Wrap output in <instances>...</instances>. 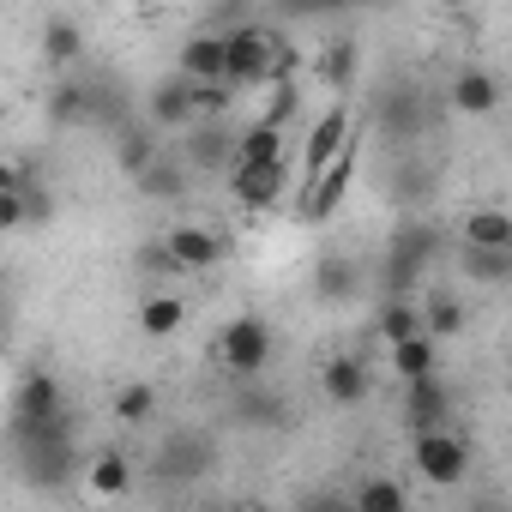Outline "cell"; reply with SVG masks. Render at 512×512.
Here are the masks:
<instances>
[{
  "instance_id": "cell-31",
  "label": "cell",
  "mask_w": 512,
  "mask_h": 512,
  "mask_svg": "<svg viewBox=\"0 0 512 512\" xmlns=\"http://www.w3.org/2000/svg\"><path fill=\"white\" fill-rule=\"evenodd\" d=\"M19 199H25V229H49L55 223V193H49V181L37 169L19 175Z\"/></svg>"
},
{
  "instance_id": "cell-30",
  "label": "cell",
  "mask_w": 512,
  "mask_h": 512,
  "mask_svg": "<svg viewBox=\"0 0 512 512\" xmlns=\"http://www.w3.org/2000/svg\"><path fill=\"white\" fill-rule=\"evenodd\" d=\"M115 422H127V428H145L151 416H157V386H145V380H127L121 392H115Z\"/></svg>"
},
{
  "instance_id": "cell-16",
  "label": "cell",
  "mask_w": 512,
  "mask_h": 512,
  "mask_svg": "<svg viewBox=\"0 0 512 512\" xmlns=\"http://www.w3.org/2000/svg\"><path fill=\"white\" fill-rule=\"evenodd\" d=\"M452 109L470 115V121L494 115V109H500V79H494L488 67H458V79H452Z\"/></svg>"
},
{
  "instance_id": "cell-12",
  "label": "cell",
  "mask_w": 512,
  "mask_h": 512,
  "mask_svg": "<svg viewBox=\"0 0 512 512\" xmlns=\"http://www.w3.org/2000/svg\"><path fill=\"white\" fill-rule=\"evenodd\" d=\"M145 121L163 133V127H187L193 121V79H181V73H169V79H157V91L145 97Z\"/></svg>"
},
{
  "instance_id": "cell-14",
  "label": "cell",
  "mask_w": 512,
  "mask_h": 512,
  "mask_svg": "<svg viewBox=\"0 0 512 512\" xmlns=\"http://www.w3.org/2000/svg\"><path fill=\"white\" fill-rule=\"evenodd\" d=\"M37 49H43V67H49V73H79V61H85V31H79V19H49L43 37H37Z\"/></svg>"
},
{
  "instance_id": "cell-36",
  "label": "cell",
  "mask_w": 512,
  "mask_h": 512,
  "mask_svg": "<svg viewBox=\"0 0 512 512\" xmlns=\"http://www.w3.org/2000/svg\"><path fill=\"white\" fill-rule=\"evenodd\" d=\"M139 272H145V278H181V272H175V260H169V247H163V235L139 247Z\"/></svg>"
},
{
  "instance_id": "cell-3",
  "label": "cell",
  "mask_w": 512,
  "mask_h": 512,
  "mask_svg": "<svg viewBox=\"0 0 512 512\" xmlns=\"http://www.w3.org/2000/svg\"><path fill=\"white\" fill-rule=\"evenodd\" d=\"M272 350H278V338L260 314H235L217 332V368L229 380H260V368H272Z\"/></svg>"
},
{
  "instance_id": "cell-33",
  "label": "cell",
  "mask_w": 512,
  "mask_h": 512,
  "mask_svg": "<svg viewBox=\"0 0 512 512\" xmlns=\"http://www.w3.org/2000/svg\"><path fill=\"white\" fill-rule=\"evenodd\" d=\"M356 506H362V512H404L410 494H404V482H392V476H368V482L356 488Z\"/></svg>"
},
{
  "instance_id": "cell-21",
  "label": "cell",
  "mask_w": 512,
  "mask_h": 512,
  "mask_svg": "<svg viewBox=\"0 0 512 512\" xmlns=\"http://www.w3.org/2000/svg\"><path fill=\"white\" fill-rule=\"evenodd\" d=\"M211 458H217L211 434H193V428H181V434L163 446V464H157V470H163V476H199Z\"/></svg>"
},
{
  "instance_id": "cell-1",
  "label": "cell",
  "mask_w": 512,
  "mask_h": 512,
  "mask_svg": "<svg viewBox=\"0 0 512 512\" xmlns=\"http://www.w3.org/2000/svg\"><path fill=\"white\" fill-rule=\"evenodd\" d=\"M272 73H296V49L284 43V31L272 25H223V79L235 91H260Z\"/></svg>"
},
{
  "instance_id": "cell-7",
  "label": "cell",
  "mask_w": 512,
  "mask_h": 512,
  "mask_svg": "<svg viewBox=\"0 0 512 512\" xmlns=\"http://www.w3.org/2000/svg\"><path fill=\"white\" fill-rule=\"evenodd\" d=\"M175 157L187 163V175H223L235 163V127H223V121H187Z\"/></svg>"
},
{
  "instance_id": "cell-28",
  "label": "cell",
  "mask_w": 512,
  "mask_h": 512,
  "mask_svg": "<svg viewBox=\"0 0 512 512\" xmlns=\"http://www.w3.org/2000/svg\"><path fill=\"white\" fill-rule=\"evenodd\" d=\"M187 326V302L181 296H145L139 302V332L145 338H175Z\"/></svg>"
},
{
  "instance_id": "cell-9",
  "label": "cell",
  "mask_w": 512,
  "mask_h": 512,
  "mask_svg": "<svg viewBox=\"0 0 512 512\" xmlns=\"http://www.w3.org/2000/svg\"><path fill=\"white\" fill-rule=\"evenodd\" d=\"M398 386H404V422H410V434H416V428H440V422H452L458 392L446 386L440 368H434V374H416V380H398Z\"/></svg>"
},
{
  "instance_id": "cell-25",
  "label": "cell",
  "mask_w": 512,
  "mask_h": 512,
  "mask_svg": "<svg viewBox=\"0 0 512 512\" xmlns=\"http://www.w3.org/2000/svg\"><path fill=\"white\" fill-rule=\"evenodd\" d=\"M368 332H374L380 344H398V338H410V332H422V302H416V296H386Z\"/></svg>"
},
{
  "instance_id": "cell-2",
  "label": "cell",
  "mask_w": 512,
  "mask_h": 512,
  "mask_svg": "<svg viewBox=\"0 0 512 512\" xmlns=\"http://www.w3.org/2000/svg\"><path fill=\"white\" fill-rule=\"evenodd\" d=\"M410 464H416V476H422L428 488H458V482L470 476V440H464L452 422L416 428V434H410Z\"/></svg>"
},
{
  "instance_id": "cell-4",
  "label": "cell",
  "mask_w": 512,
  "mask_h": 512,
  "mask_svg": "<svg viewBox=\"0 0 512 512\" xmlns=\"http://www.w3.org/2000/svg\"><path fill=\"white\" fill-rule=\"evenodd\" d=\"M356 139L326 163V169H314V175H302V187H296V223H326V217H338V205L350 199V187H356Z\"/></svg>"
},
{
  "instance_id": "cell-39",
  "label": "cell",
  "mask_w": 512,
  "mask_h": 512,
  "mask_svg": "<svg viewBox=\"0 0 512 512\" xmlns=\"http://www.w3.org/2000/svg\"><path fill=\"white\" fill-rule=\"evenodd\" d=\"M452 7H458V0H452Z\"/></svg>"
},
{
  "instance_id": "cell-38",
  "label": "cell",
  "mask_w": 512,
  "mask_h": 512,
  "mask_svg": "<svg viewBox=\"0 0 512 512\" xmlns=\"http://www.w3.org/2000/svg\"><path fill=\"white\" fill-rule=\"evenodd\" d=\"M19 175H25V163H13V157H0V193H7V187H19Z\"/></svg>"
},
{
  "instance_id": "cell-13",
  "label": "cell",
  "mask_w": 512,
  "mask_h": 512,
  "mask_svg": "<svg viewBox=\"0 0 512 512\" xmlns=\"http://www.w3.org/2000/svg\"><path fill=\"white\" fill-rule=\"evenodd\" d=\"M133 187H139V199H151V205H175V199H187V163L181 157H169V151H157L139 175H133Z\"/></svg>"
},
{
  "instance_id": "cell-17",
  "label": "cell",
  "mask_w": 512,
  "mask_h": 512,
  "mask_svg": "<svg viewBox=\"0 0 512 512\" xmlns=\"http://www.w3.org/2000/svg\"><path fill=\"white\" fill-rule=\"evenodd\" d=\"M61 410H67L61 380H55V374H43V368H31V374H25V386H19L13 422H49V416H61Z\"/></svg>"
},
{
  "instance_id": "cell-23",
  "label": "cell",
  "mask_w": 512,
  "mask_h": 512,
  "mask_svg": "<svg viewBox=\"0 0 512 512\" xmlns=\"http://www.w3.org/2000/svg\"><path fill=\"white\" fill-rule=\"evenodd\" d=\"M284 133H290V127H272V121L235 127V163H272V157H284V151H290Z\"/></svg>"
},
{
  "instance_id": "cell-22",
  "label": "cell",
  "mask_w": 512,
  "mask_h": 512,
  "mask_svg": "<svg viewBox=\"0 0 512 512\" xmlns=\"http://www.w3.org/2000/svg\"><path fill=\"white\" fill-rule=\"evenodd\" d=\"M458 272H464L470 284L494 290V284H506V278H512V247H470V241H464V253H458Z\"/></svg>"
},
{
  "instance_id": "cell-6",
  "label": "cell",
  "mask_w": 512,
  "mask_h": 512,
  "mask_svg": "<svg viewBox=\"0 0 512 512\" xmlns=\"http://www.w3.org/2000/svg\"><path fill=\"white\" fill-rule=\"evenodd\" d=\"M163 247H169V260H175L181 278H205L211 266H223V253H229V241L211 223H169Z\"/></svg>"
},
{
  "instance_id": "cell-10",
  "label": "cell",
  "mask_w": 512,
  "mask_h": 512,
  "mask_svg": "<svg viewBox=\"0 0 512 512\" xmlns=\"http://www.w3.org/2000/svg\"><path fill=\"white\" fill-rule=\"evenodd\" d=\"M434 260V235L428 229H398L392 253H386V296H416L422 266Z\"/></svg>"
},
{
  "instance_id": "cell-18",
  "label": "cell",
  "mask_w": 512,
  "mask_h": 512,
  "mask_svg": "<svg viewBox=\"0 0 512 512\" xmlns=\"http://www.w3.org/2000/svg\"><path fill=\"white\" fill-rule=\"evenodd\" d=\"M79 476H85V488H91L97 500H127V488H133V464H127V452H115V446L91 452Z\"/></svg>"
},
{
  "instance_id": "cell-11",
  "label": "cell",
  "mask_w": 512,
  "mask_h": 512,
  "mask_svg": "<svg viewBox=\"0 0 512 512\" xmlns=\"http://www.w3.org/2000/svg\"><path fill=\"white\" fill-rule=\"evenodd\" d=\"M320 392H326L338 410H356V404H368V392H374L368 356H326V362H320Z\"/></svg>"
},
{
  "instance_id": "cell-27",
  "label": "cell",
  "mask_w": 512,
  "mask_h": 512,
  "mask_svg": "<svg viewBox=\"0 0 512 512\" xmlns=\"http://www.w3.org/2000/svg\"><path fill=\"white\" fill-rule=\"evenodd\" d=\"M464 241L470 247H512V217L500 205H476V211H464Z\"/></svg>"
},
{
  "instance_id": "cell-34",
  "label": "cell",
  "mask_w": 512,
  "mask_h": 512,
  "mask_svg": "<svg viewBox=\"0 0 512 512\" xmlns=\"http://www.w3.org/2000/svg\"><path fill=\"white\" fill-rule=\"evenodd\" d=\"M235 416H241V422H253V428L284 422V398H278V392H241V398H235Z\"/></svg>"
},
{
  "instance_id": "cell-29",
  "label": "cell",
  "mask_w": 512,
  "mask_h": 512,
  "mask_svg": "<svg viewBox=\"0 0 512 512\" xmlns=\"http://www.w3.org/2000/svg\"><path fill=\"white\" fill-rule=\"evenodd\" d=\"M422 332H428V338H458V332H464V302H458L452 290L428 296V302H422Z\"/></svg>"
},
{
  "instance_id": "cell-35",
  "label": "cell",
  "mask_w": 512,
  "mask_h": 512,
  "mask_svg": "<svg viewBox=\"0 0 512 512\" xmlns=\"http://www.w3.org/2000/svg\"><path fill=\"white\" fill-rule=\"evenodd\" d=\"M356 272H350V260H326L320 272H314V290L326 296V302H344V296H356Z\"/></svg>"
},
{
  "instance_id": "cell-19",
  "label": "cell",
  "mask_w": 512,
  "mask_h": 512,
  "mask_svg": "<svg viewBox=\"0 0 512 512\" xmlns=\"http://www.w3.org/2000/svg\"><path fill=\"white\" fill-rule=\"evenodd\" d=\"M157 151H163V133H157L151 121H121V127H115V163H121L127 181H133Z\"/></svg>"
},
{
  "instance_id": "cell-24",
  "label": "cell",
  "mask_w": 512,
  "mask_h": 512,
  "mask_svg": "<svg viewBox=\"0 0 512 512\" xmlns=\"http://www.w3.org/2000/svg\"><path fill=\"white\" fill-rule=\"evenodd\" d=\"M266 103H260V115H253V121H272V127H290L296 115H302V79L296 73H272L266 85Z\"/></svg>"
},
{
  "instance_id": "cell-5",
  "label": "cell",
  "mask_w": 512,
  "mask_h": 512,
  "mask_svg": "<svg viewBox=\"0 0 512 512\" xmlns=\"http://www.w3.org/2000/svg\"><path fill=\"white\" fill-rule=\"evenodd\" d=\"M290 151L272 157V163H229L223 169V193L241 205V211H278L284 193H290Z\"/></svg>"
},
{
  "instance_id": "cell-15",
  "label": "cell",
  "mask_w": 512,
  "mask_h": 512,
  "mask_svg": "<svg viewBox=\"0 0 512 512\" xmlns=\"http://www.w3.org/2000/svg\"><path fill=\"white\" fill-rule=\"evenodd\" d=\"M175 73L181 79H223V31H193V37H181V49H175Z\"/></svg>"
},
{
  "instance_id": "cell-37",
  "label": "cell",
  "mask_w": 512,
  "mask_h": 512,
  "mask_svg": "<svg viewBox=\"0 0 512 512\" xmlns=\"http://www.w3.org/2000/svg\"><path fill=\"white\" fill-rule=\"evenodd\" d=\"M13 229H25V199H19V187L0 193V235H13Z\"/></svg>"
},
{
  "instance_id": "cell-20",
  "label": "cell",
  "mask_w": 512,
  "mask_h": 512,
  "mask_svg": "<svg viewBox=\"0 0 512 512\" xmlns=\"http://www.w3.org/2000/svg\"><path fill=\"white\" fill-rule=\"evenodd\" d=\"M386 368H392L398 380H416V374H434V368H440V338H428V332H410V338H398V344H386Z\"/></svg>"
},
{
  "instance_id": "cell-26",
  "label": "cell",
  "mask_w": 512,
  "mask_h": 512,
  "mask_svg": "<svg viewBox=\"0 0 512 512\" xmlns=\"http://www.w3.org/2000/svg\"><path fill=\"white\" fill-rule=\"evenodd\" d=\"M356 61H362V49H356L350 37H338V43H326V49L314 55V79H326L332 91H350V85H356Z\"/></svg>"
},
{
  "instance_id": "cell-8",
  "label": "cell",
  "mask_w": 512,
  "mask_h": 512,
  "mask_svg": "<svg viewBox=\"0 0 512 512\" xmlns=\"http://www.w3.org/2000/svg\"><path fill=\"white\" fill-rule=\"evenodd\" d=\"M350 139H356V115H350V103L338 97V103H326V109L314 115V127H308V139H302V175L326 169Z\"/></svg>"
},
{
  "instance_id": "cell-32",
  "label": "cell",
  "mask_w": 512,
  "mask_h": 512,
  "mask_svg": "<svg viewBox=\"0 0 512 512\" xmlns=\"http://www.w3.org/2000/svg\"><path fill=\"white\" fill-rule=\"evenodd\" d=\"M380 121L392 127V133H416V121H422V91H386L380 97Z\"/></svg>"
}]
</instances>
